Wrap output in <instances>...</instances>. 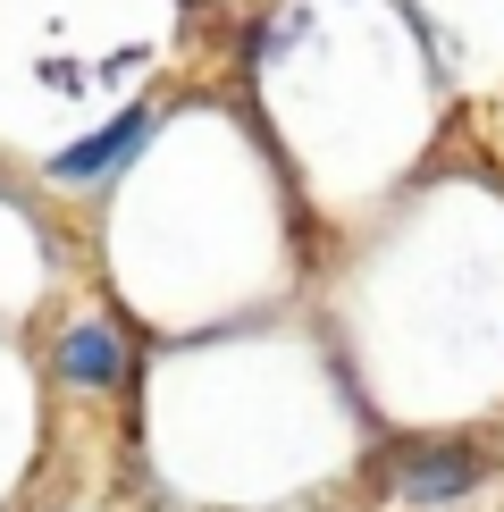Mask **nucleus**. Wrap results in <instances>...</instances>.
Masks as SVG:
<instances>
[{
    "instance_id": "7ed1b4c3",
    "label": "nucleus",
    "mask_w": 504,
    "mask_h": 512,
    "mask_svg": "<svg viewBox=\"0 0 504 512\" xmlns=\"http://www.w3.org/2000/svg\"><path fill=\"white\" fill-rule=\"evenodd\" d=\"M126 370V345L110 319H76L68 336H59V378L68 387H110V378Z\"/></svg>"
},
{
    "instance_id": "f03ea898",
    "label": "nucleus",
    "mask_w": 504,
    "mask_h": 512,
    "mask_svg": "<svg viewBox=\"0 0 504 512\" xmlns=\"http://www.w3.org/2000/svg\"><path fill=\"white\" fill-rule=\"evenodd\" d=\"M387 479H395V496H412V504H454L462 487H479V462L462 454V445H412Z\"/></svg>"
},
{
    "instance_id": "f257e3e1",
    "label": "nucleus",
    "mask_w": 504,
    "mask_h": 512,
    "mask_svg": "<svg viewBox=\"0 0 504 512\" xmlns=\"http://www.w3.org/2000/svg\"><path fill=\"white\" fill-rule=\"evenodd\" d=\"M152 143V110H118L101 135H84V143H68V152H51V177L59 185H93V177H118L126 160Z\"/></svg>"
}]
</instances>
